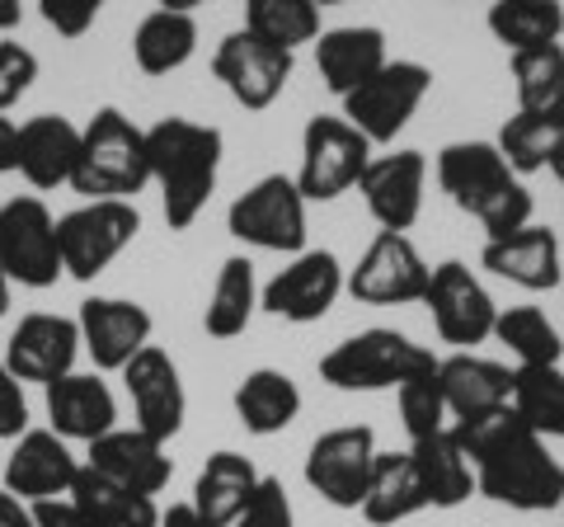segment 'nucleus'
Masks as SVG:
<instances>
[{"instance_id": "nucleus-1", "label": "nucleus", "mask_w": 564, "mask_h": 527, "mask_svg": "<svg viewBox=\"0 0 564 527\" xmlns=\"http://www.w3.org/2000/svg\"><path fill=\"white\" fill-rule=\"evenodd\" d=\"M475 466V495L503 504L513 514H551L564 504V466L551 456L545 438L513 415V406L452 424Z\"/></svg>"}, {"instance_id": "nucleus-2", "label": "nucleus", "mask_w": 564, "mask_h": 527, "mask_svg": "<svg viewBox=\"0 0 564 527\" xmlns=\"http://www.w3.org/2000/svg\"><path fill=\"white\" fill-rule=\"evenodd\" d=\"M147 155H151V184L161 189L170 232H188L203 217L207 198L217 193L221 155H226L221 132L184 114L155 118L147 128Z\"/></svg>"}, {"instance_id": "nucleus-3", "label": "nucleus", "mask_w": 564, "mask_h": 527, "mask_svg": "<svg viewBox=\"0 0 564 527\" xmlns=\"http://www.w3.org/2000/svg\"><path fill=\"white\" fill-rule=\"evenodd\" d=\"M437 184L489 236H508L532 222V193L494 142H447L437 151Z\"/></svg>"}, {"instance_id": "nucleus-4", "label": "nucleus", "mask_w": 564, "mask_h": 527, "mask_svg": "<svg viewBox=\"0 0 564 527\" xmlns=\"http://www.w3.org/2000/svg\"><path fill=\"white\" fill-rule=\"evenodd\" d=\"M151 184V155H147V128L104 104V109L80 128V161L70 174V189L90 198H128L137 203V193Z\"/></svg>"}, {"instance_id": "nucleus-5", "label": "nucleus", "mask_w": 564, "mask_h": 527, "mask_svg": "<svg viewBox=\"0 0 564 527\" xmlns=\"http://www.w3.org/2000/svg\"><path fill=\"white\" fill-rule=\"evenodd\" d=\"M437 354L414 344L400 330H362L344 344H334L321 358V381H329L334 391H400L410 377L433 373Z\"/></svg>"}, {"instance_id": "nucleus-6", "label": "nucleus", "mask_w": 564, "mask_h": 527, "mask_svg": "<svg viewBox=\"0 0 564 527\" xmlns=\"http://www.w3.org/2000/svg\"><path fill=\"white\" fill-rule=\"evenodd\" d=\"M372 142L344 114H315L302 132V170L292 174L306 203H334L362 184L372 165Z\"/></svg>"}, {"instance_id": "nucleus-7", "label": "nucleus", "mask_w": 564, "mask_h": 527, "mask_svg": "<svg viewBox=\"0 0 564 527\" xmlns=\"http://www.w3.org/2000/svg\"><path fill=\"white\" fill-rule=\"evenodd\" d=\"M141 232V213L128 198H90L57 217L62 269L76 283H95Z\"/></svg>"}, {"instance_id": "nucleus-8", "label": "nucleus", "mask_w": 564, "mask_h": 527, "mask_svg": "<svg viewBox=\"0 0 564 527\" xmlns=\"http://www.w3.org/2000/svg\"><path fill=\"white\" fill-rule=\"evenodd\" d=\"M226 232L240 245L273 255H302L306 250V198L292 174H263L240 193L226 213Z\"/></svg>"}, {"instance_id": "nucleus-9", "label": "nucleus", "mask_w": 564, "mask_h": 527, "mask_svg": "<svg viewBox=\"0 0 564 527\" xmlns=\"http://www.w3.org/2000/svg\"><path fill=\"white\" fill-rule=\"evenodd\" d=\"M429 90H433V72H429V66L395 57V62H386L372 80L358 85V90L344 99V118L372 147H391L395 137L414 122V114L423 109Z\"/></svg>"}, {"instance_id": "nucleus-10", "label": "nucleus", "mask_w": 564, "mask_h": 527, "mask_svg": "<svg viewBox=\"0 0 564 527\" xmlns=\"http://www.w3.org/2000/svg\"><path fill=\"white\" fill-rule=\"evenodd\" d=\"M0 264H6L10 283L29 292H43L66 273L57 217L47 213L39 193H20V198L0 203Z\"/></svg>"}, {"instance_id": "nucleus-11", "label": "nucleus", "mask_w": 564, "mask_h": 527, "mask_svg": "<svg viewBox=\"0 0 564 527\" xmlns=\"http://www.w3.org/2000/svg\"><path fill=\"white\" fill-rule=\"evenodd\" d=\"M423 306L433 315L437 340L452 344L456 354H470L475 344L494 340V321H499V306H494L489 288L480 283V273L462 259H443L433 264L429 292H423Z\"/></svg>"}, {"instance_id": "nucleus-12", "label": "nucleus", "mask_w": 564, "mask_h": 527, "mask_svg": "<svg viewBox=\"0 0 564 527\" xmlns=\"http://www.w3.org/2000/svg\"><path fill=\"white\" fill-rule=\"evenodd\" d=\"M296 72V52H282L273 43H263L259 33L250 29H236L226 33L212 52V76L226 85V95H231L240 109H273L288 90V80Z\"/></svg>"}, {"instance_id": "nucleus-13", "label": "nucleus", "mask_w": 564, "mask_h": 527, "mask_svg": "<svg viewBox=\"0 0 564 527\" xmlns=\"http://www.w3.org/2000/svg\"><path fill=\"white\" fill-rule=\"evenodd\" d=\"M433 264L419 255L410 232H377L362 259L348 269V292L367 306H414L423 302Z\"/></svg>"}, {"instance_id": "nucleus-14", "label": "nucleus", "mask_w": 564, "mask_h": 527, "mask_svg": "<svg viewBox=\"0 0 564 527\" xmlns=\"http://www.w3.org/2000/svg\"><path fill=\"white\" fill-rule=\"evenodd\" d=\"M339 292H348V273H344L339 255L302 250L259 288V306L269 315H278V321L315 325V321H325V315L334 311Z\"/></svg>"}, {"instance_id": "nucleus-15", "label": "nucleus", "mask_w": 564, "mask_h": 527, "mask_svg": "<svg viewBox=\"0 0 564 527\" xmlns=\"http://www.w3.org/2000/svg\"><path fill=\"white\" fill-rule=\"evenodd\" d=\"M377 433L367 424H339L325 429L306 452L302 476L306 485L334 508H362L367 481H372V462H377Z\"/></svg>"}, {"instance_id": "nucleus-16", "label": "nucleus", "mask_w": 564, "mask_h": 527, "mask_svg": "<svg viewBox=\"0 0 564 527\" xmlns=\"http://www.w3.org/2000/svg\"><path fill=\"white\" fill-rule=\"evenodd\" d=\"M80 348V325L76 315H57V311H29L20 315V325L6 340V367L20 381H57L66 373H76Z\"/></svg>"}, {"instance_id": "nucleus-17", "label": "nucleus", "mask_w": 564, "mask_h": 527, "mask_svg": "<svg viewBox=\"0 0 564 527\" xmlns=\"http://www.w3.org/2000/svg\"><path fill=\"white\" fill-rule=\"evenodd\" d=\"M122 386H128L137 429H147L151 438H161V443L180 438L184 415H188V396H184L180 363H174L161 344H147L128 367H122Z\"/></svg>"}, {"instance_id": "nucleus-18", "label": "nucleus", "mask_w": 564, "mask_h": 527, "mask_svg": "<svg viewBox=\"0 0 564 527\" xmlns=\"http://www.w3.org/2000/svg\"><path fill=\"white\" fill-rule=\"evenodd\" d=\"M423 189H429V155L414 147L372 155V165L362 174V203L381 232H410L423 213Z\"/></svg>"}, {"instance_id": "nucleus-19", "label": "nucleus", "mask_w": 564, "mask_h": 527, "mask_svg": "<svg viewBox=\"0 0 564 527\" xmlns=\"http://www.w3.org/2000/svg\"><path fill=\"white\" fill-rule=\"evenodd\" d=\"M80 325V348L95 358L99 373H122L141 348L151 344V311L132 302V297H90L76 311Z\"/></svg>"}, {"instance_id": "nucleus-20", "label": "nucleus", "mask_w": 564, "mask_h": 527, "mask_svg": "<svg viewBox=\"0 0 564 527\" xmlns=\"http://www.w3.org/2000/svg\"><path fill=\"white\" fill-rule=\"evenodd\" d=\"M480 269H489L494 278H503V283H513L522 292H551L564 283L560 236L536 222H527L508 236H489L480 250Z\"/></svg>"}, {"instance_id": "nucleus-21", "label": "nucleus", "mask_w": 564, "mask_h": 527, "mask_svg": "<svg viewBox=\"0 0 564 527\" xmlns=\"http://www.w3.org/2000/svg\"><path fill=\"white\" fill-rule=\"evenodd\" d=\"M76 471H80V462L70 456L66 438H57L52 429H29V433L14 438L0 490L20 495L24 504L62 499V495H70V485H76Z\"/></svg>"}, {"instance_id": "nucleus-22", "label": "nucleus", "mask_w": 564, "mask_h": 527, "mask_svg": "<svg viewBox=\"0 0 564 527\" xmlns=\"http://www.w3.org/2000/svg\"><path fill=\"white\" fill-rule=\"evenodd\" d=\"M85 466L104 471L109 481L137 490V495H161V490L170 485L174 476V456H170V443H161V438H151L147 429H113L90 443V452H85Z\"/></svg>"}, {"instance_id": "nucleus-23", "label": "nucleus", "mask_w": 564, "mask_h": 527, "mask_svg": "<svg viewBox=\"0 0 564 527\" xmlns=\"http://www.w3.org/2000/svg\"><path fill=\"white\" fill-rule=\"evenodd\" d=\"M43 406L52 419V433L66 438V443L90 448L95 438L118 429V400L99 373H66L57 381H47Z\"/></svg>"}, {"instance_id": "nucleus-24", "label": "nucleus", "mask_w": 564, "mask_h": 527, "mask_svg": "<svg viewBox=\"0 0 564 527\" xmlns=\"http://www.w3.org/2000/svg\"><path fill=\"white\" fill-rule=\"evenodd\" d=\"M437 386L447 396L452 424H466V419L494 415L513 400V367L480 354H447L437 358Z\"/></svg>"}, {"instance_id": "nucleus-25", "label": "nucleus", "mask_w": 564, "mask_h": 527, "mask_svg": "<svg viewBox=\"0 0 564 527\" xmlns=\"http://www.w3.org/2000/svg\"><path fill=\"white\" fill-rule=\"evenodd\" d=\"M386 57V33L377 24H344V29H325L315 39V66H321V80L329 95L348 99L358 85L372 80Z\"/></svg>"}, {"instance_id": "nucleus-26", "label": "nucleus", "mask_w": 564, "mask_h": 527, "mask_svg": "<svg viewBox=\"0 0 564 527\" xmlns=\"http://www.w3.org/2000/svg\"><path fill=\"white\" fill-rule=\"evenodd\" d=\"M80 161V128L62 114H39L20 122V174L33 189H62L70 184Z\"/></svg>"}, {"instance_id": "nucleus-27", "label": "nucleus", "mask_w": 564, "mask_h": 527, "mask_svg": "<svg viewBox=\"0 0 564 527\" xmlns=\"http://www.w3.org/2000/svg\"><path fill=\"white\" fill-rule=\"evenodd\" d=\"M231 406L245 433L273 438L282 429H292L296 415H302V386L282 373V367H254V373L240 377Z\"/></svg>"}, {"instance_id": "nucleus-28", "label": "nucleus", "mask_w": 564, "mask_h": 527, "mask_svg": "<svg viewBox=\"0 0 564 527\" xmlns=\"http://www.w3.org/2000/svg\"><path fill=\"white\" fill-rule=\"evenodd\" d=\"M259 466L250 462L245 452H231V448H221V452H212L203 471H198V481H193V508L212 523V527H231L240 518V508L250 504L254 495V485H259Z\"/></svg>"}, {"instance_id": "nucleus-29", "label": "nucleus", "mask_w": 564, "mask_h": 527, "mask_svg": "<svg viewBox=\"0 0 564 527\" xmlns=\"http://www.w3.org/2000/svg\"><path fill=\"white\" fill-rule=\"evenodd\" d=\"M410 456H414V471H419L429 508H462L475 495V466L462 448V438L452 429L410 443Z\"/></svg>"}, {"instance_id": "nucleus-30", "label": "nucleus", "mask_w": 564, "mask_h": 527, "mask_svg": "<svg viewBox=\"0 0 564 527\" xmlns=\"http://www.w3.org/2000/svg\"><path fill=\"white\" fill-rule=\"evenodd\" d=\"M423 508H429V499H423V485H419L410 448L404 452H377L372 481H367V495H362L358 514L372 527H395L404 518L423 514Z\"/></svg>"}, {"instance_id": "nucleus-31", "label": "nucleus", "mask_w": 564, "mask_h": 527, "mask_svg": "<svg viewBox=\"0 0 564 527\" xmlns=\"http://www.w3.org/2000/svg\"><path fill=\"white\" fill-rule=\"evenodd\" d=\"M198 52V20L188 10L155 6L132 33V62L141 76H170L193 62Z\"/></svg>"}, {"instance_id": "nucleus-32", "label": "nucleus", "mask_w": 564, "mask_h": 527, "mask_svg": "<svg viewBox=\"0 0 564 527\" xmlns=\"http://www.w3.org/2000/svg\"><path fill=\"white\" fill-rule=\"evenodd\" d=\"M259 311V278H254V264L245 255H231L217 269V283H212L207 297V311H203V330L212 340H240L250 330Z\"/></svg>"}, {"instance_id": "nucleus-33", "label": "nucleus", "mask_w": 564, "mask_h": 527, "mask_svg": "<svg viewBox=\"0 0 564 527\" xmlns=\"http://www.w3.org/2000/svg\"><path fill=\"white\" fill-rule=\"evenodd\" d=\"M70 499L90 518H99L104 527H161V504L151 495H137V490L109 481L104 471L85 466V462L76 471V485H70Z\"/></svg>"}, {"instance_id": "nucleus-34", "label": "nucleus", "mask_w": 564, "mask_h": 527, "mask_svg": "<svg viewBox=\"0 0 564 527\" xmlns=\"http://www.w3.org/2000/svg\"><path fill=\"white\" fill-rule=\"evenodd\" d=\"M485 24L494 33V43H503L508 57H513V52H527V47L560 43L564 6L560 0H489Z\"/></svg>"}, {"instance_id": "nucleus-35", "label": "nucleus", "mask_w": 564, "mask_h": 527, "mask_svg": "<svg viewBox=\"0 0 564 527\" xmlns=\"http://www.w3.org/2000/svg\"><path fill=\"white\" fill-rule=\"evenodd\" d=\"M513 415L541 438H564V367H513Z\"/></svg>"}, {"instance_id": "nucleus-36", "label": "nucleus", "mask_w": 564, "mask_h": 527, "mask_svg": "<svg viewBox=\"0 0 564 527\" xmlns=\"http://www.w3.org/2000/svg\"><path fill=\"white\" fill-rule=\"evenodd\" d=\"M560 137H564V114H527V109H518L499 128L494 147L503 151V161L513 165V174L522 180V174L551 170L555 151H560Z\"/></svg>"}, {"instance_id": "nucleus-37", "label": "nucleus", "mask_w": 564, "mask_h": 527, "mask_svg": "<svg viewBox=\"0 0 564 527\" xmlns=\"http://www.w3.org/2000/svg\"><path fill=\"white\" fill-rule=\"evenodd\" d=\"M494 340L518 358V367H545L564 358V340L555 321L541 306H499L494 321Z\"/></svg>"}, {"instance_id": "nucleus-38", "label": "nucleus", "mask_w": 564, "mask_h": 527, "mask_svg": "<svg viewBox=\"0 0 564 527\" xmlns=\"http://www.w3.org/2000/svg\"><path fill=\"white\" fill-rule=\"evenodd\" d=\"M245 29L282 52H296L325 33L315 0H245Z\"/></svg>"}, {"instance_id": "nucleus-39", "label": "nucleus", "mask_w": 564, "mask_h": 527, "mask_svg": "<svg viewBox=\"0 0 564 527\" xmlns=\"http://www.w3.org/2000/svg\"><path fill=\"white\" fill-rule=\"evenodd\" d=\"M513 90L527 114H564V47H527L513 52Z\"/></svg>"}, {"instance_id": "nucleus-40", "label": "nucleus", "mask_w": 564, "mask_h": 527, "mask_svg": "<svg viewBox=\"0 0 564 527\" xmlns=\"http://www.w3.org/2000/svg\"><path fill=\"white\" fill-rule=\"evenodd\" d=\"M395 406H400V424H404V433H410V443L452 429L447 396H443V386H437V367H433V373H419V377L404 381L400 391H395Z\"/></svg>"}, {"instance_id": "nucleus-41", "label": "nucleus", "mask_w": 564, "mask_h": 527, "mask_svg": "<svg viewBox=\"0 0 564 527\" xmlns=\"http://www.w3.org/2000/svg\"><path fill=\"white\" fill-rule=\"evenodd\" d=\"M231 527H296V514H292V499H288V485L278 476H263L254 485L250 504L240 508V518Z\"/></svg>"}, {"instance_id": "nucleus-42", "label": "nucleus", "mask_w": 564, "mask_h": 527, "mask_svg": "<svg viewBox=\"0 0 564 527\" xmlns=\"http://www.w3.org/2000/svg\"><path fill=\"white\" fill-rule=\"evenodd\" d=\"M39 80V57L24 43H0V114L20 104Z\"/></svg>"}, {"instance_id": "nucleus-43", "label": "nucleus", "mask_w": 564, "mask_h": 527, "mask_svg": "<svg viewBox=\"0 0 564 527\" xmlns=\"http://www.w3.org/2000/svg\"><path fill=\"white\" fill-rule=\"evenodd\" d=\"M104 6H109V0H39L47 29H57L62 39H85Z\"/></svg>"}, {"instance_id": "nucleus-44", "label": "nucleus", "mask_w": 564, "mask_h": 527, "mask_svg": "<svg viewBox=\"0 0 564 527\" xmlns=\"http://www.w3.org/2000/svg\"><path fill=\"white\" fill-rule=\"evenodd\" d=\"M20 433H29V400H24V381L10 373L0 358V443H14Z\"/></svg>"}, {"instance_id": "nucleus-45", "label": "nucleus", "mask_w": 564, "mask_h": 527, "mask_svg": "<svg viewBox=\"0 0 564 527\" xmlns=\"http://www.w3.org/2000/svg\"><path fill=\"white\" fill-rule=\"evenodd\" d=\"M33 523L39 527H104L99 518H90L85 508L62 495V499H43V504H33Z\"/></svg>"}, {"instance_id": "nucleus-46", "label": "nucleus", "mask_w": 564, "mask_h": 527, "mask_svg": "<svg viewBox=\"0 0 564 527\" xmlns=\"http://www.w3.org/2000/svg\"><path fill=\"white\" fill-rule=\"evenodd\" d=\"M20 170V122H10L0 114V174Z\"/></svg>"}, {"instance_id": "nucleus-47", "label": "nucleus", "mask_w": 564, "mask_h": 527, "mask_svg": "<svg viewBox=\"0 0 564 527\" xmlns=\"http://www.w3.org/2000/svg\"><path fill=\"white\" fill-rule=\"evenodd\" d=\"M0 527H39L33 523V504L10 495V490H0Z\"/></svg>"}, {"instance_id": "nucleus-48", "label": "nucleus", "mask_w": 564, "mask_h": 527, "mask_svg": "<svg viewBox=\"0 0 564 527\" xmlns=\"http://www.w3.org/2000/svg\"><path fill=\"white\" fill-rule=\"evenodd\" d=\"M161 527H212L198 508H193L188 499L184 504H170V508H161Z\"/></svg>"}, {"instance_id": "nucleus-49", "label": "nucleus", "mask_w": 564, "mask_h": 527, "mask_svg": "<svg viewBox=\"0 0 564 527\" xmlns=\"http://www.w3.org/2000/svg\"><path fill=\"white\" fill-rule=\"evenodd\" d=\"M20 20H24V6H20V0H0V33L20 29Z\"/></svg>"}, {"instance_id": "nucleus-50", "label": "nucleus", "mask_w": 564, "mask_h": 527, "mask_svg": "<svg viewBox=\"0 0 564 527\" xmlns=\"http://www.w3.org/2000/svg\"><path fill=\"white\" fill-rule=\"evenodd\" d=\"M10 297H14V283L6 278V264H0V315L10 311Z\"/></svg>"}, {"instance_id": "nucleus-51", "label": "nucleus", "mask_w": 564, "mask_h": 527, "mask_svg": "<svg viewBox=\"0 0 564 527\" xmlns=\"http://www.w3.org/2000/svg\"><path fill=\"white\" fill-rule=\"evenodd\" d=\"M155 6H165V10H198V6H207V0H155Z\"/></svg>"}, {"instance_id": "nucleus-52", "label": "nucleus", "mask_w": 564, "mask_h": 527, "mask_svg": "<svg viewBox=\"0 0 564 527\" xmlns=\"http://www.w3.org/2000/svg\"><path fill=\"white\" fill-rule=\"evenodd\" d=\"M551 174H555V180L564 184V137H560V151H555V161H551Z\"/></svg>"}, {"instance_id": "nucleus-53", "label": "nucleus", "mask_w": 564, "mask_h": 527, "mask_svg": "<svg viewBox=\"0 0 564 527\" xmlns=\"http://www.w3.org/2000/svg\"><path fill=\"white\" fill-rule=\"evenodd\" d=\"M315 6H321V10H325V6H344V0H315Z\"/></svg>"}, {"instance_id": "nucleus-54", "label": "nucleus", "mask_w": 564, "mask_h": 527, "mask_svg": "<svg viewBox=\"0 0 564 527\" xmlns=\"http://www.w3.org/2000/svg\"><path fill=\"white\" fill-rule=\"evenodd\" d=\"M560 508H564V504H560Z\"/></svg>"}, {"instance_id": "nucleus-55", "label": "nucleus", "mask_w": 564, "mask_h": 527, "mask_svg": "<svg viewBox=\"0 0 564 527\" xmlns=\"http://www.w3.org/2000/svg\"><path fill=\"white\" fill-rule=\"evenodd\" d=\"M560 288H564V283H560Z\"/></svg>"}]
</instances>
